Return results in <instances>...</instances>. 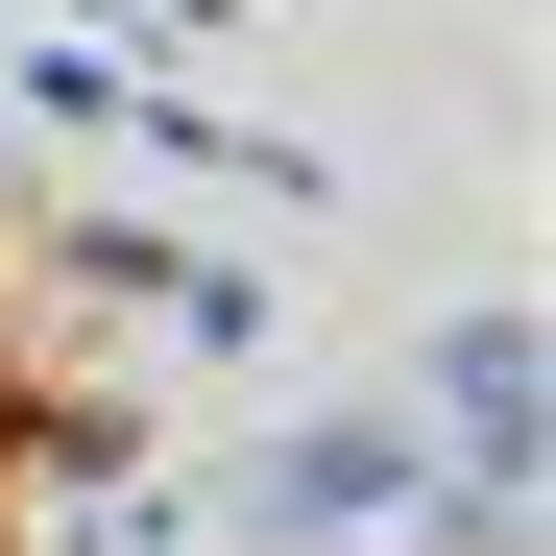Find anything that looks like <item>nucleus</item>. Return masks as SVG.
Returning <instances> with one entry per match:
<instances>
[{
    "instance_id": "obj_1",
    "label": "nucleus",
    "mask_w": 556,
    "mask_h": 556,
    "mask_svg": "<svg viewBox=\"0 0 556 556\" xmlns=\"http://www.w3.org/2000/svg\"><path fill=\"white\" fill-rule=\"evenodd\" d=\"M459 459H484V484L532 459V315H484V339H459Z\"/></svg>"
},
{
    "instance_id": "obj_2",
    "label": "nucleus",
    "mask_w": 556,
    "mask_h": 556,
    "mask_svg": "<svg viewBox=\"0 0 556 556\" xmlns=\"http://www.w3.org/2000/svg\"><path fill=\"white\" fill-rule=\"evenodd\" d=\"M291 508H412V435H388V412H339V435H291Z\"/></svg>"
}]
</instances>
